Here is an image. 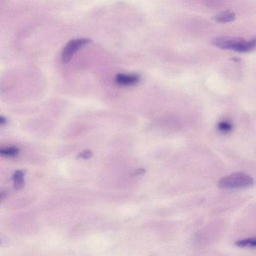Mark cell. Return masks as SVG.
<instances>
[{
    "instance_id": "obj_14",
    "label": "cell",
    "mask_w": 256,
    "mask_h": 256,
    "mask_svg": "<svg viewBox=\"0 0 256 256\" xmlns=\"http://www.w3.org/2000/svg\"><path fill=\"white\" fill-rule=\"evenodd\" d=\"M145 172V170L140 169L136 170L134 173L133 175H138L143 174Z\"/></svg>"
},
{
    "instance_id": "obj_10",
    "label": "cell",
    "mask_w": 256,
    "mask_h": 256,
    "mask_svg": "<svg viewBox=\"0 0 256 256\" xmlns=\"http://www.w3.org/2000/svg\"><path fill=\"white\" fill-rule=\"evenodd\" d=\"M9 245L8 239L0 233V247H6Z\"/></svg>"
},
{
    "instance_id": "obj_15",
    "label": "cell",
    "mask_w": 256,
    "mask_h": 256,
    "mask_svg": "<svg viewBox=\"0 0 256 256\" xmlns=\"http://www.w3.org/2000/svg\"><path fill=\"white\" fill-rule=\"evenodd\" d=\"M232 60H233L235 61H237V60H239V61H240V59L237 58H232Z\"/></svg>"
},
{
    "instance_id": "obj_4",
    "label": "cell",
    "mask_w": 256,
    "mask_h": 256,
    "mask_svg": "<svg viewBox=\"0 0 256 256\" xmlns=\"http://www.w3.org/2000/svg\"><path fill=\"white\" fill-rule=\"evenodd\" d=\"M141 81V76L138 74H119L115 78V82L120 86L128 87L135 85Z\"/></svg>"
},
{
    "instance_id": "obj_3",
    "label": "cell",
    "mask_w": 256,
    "mask_h": 256,
    "mask_svg": "<svg viewBox=\"0 0 256 256\" xmlns=\"http://www.w3.org/2000/svg\"><path fill=\"white\" fill-rule=\"evenodd\" d=\"M88 38L75 39L70 41L64 47L62 52V60L67 63L83 46L89 43Z\"/></svg>"
},
{
    "instance_id": "obj_1",
    "label": "cell",
    "mask_w": 256,
    "mask_h": 256,
    "mask_svg": "<svg viewBox=\"0 0 256 256\" xmlns=\"http://www.w3.org/2000/svg\"><path fill=\"white\" fill-rule=\"evenodd\" d=\"M211 44L222 49L244 53L251 51L255 48L256 39L246 41L241 37L221 36L212 39Z\"/></svg>"
},
{
    "instance_id": "obj_5",
    "label": "cell",
    "mask_w": 256,
    "mask_h": 256,
    "mask_svg": "<svg viewBox=\"0 0 256 256\" xmlns=\"http://www.w3.org/2000/svg\"><path fill=\"white\" fill-rule=\"evenodd\" d=\"M12 180L16 190H20L24 188L25 186V173L24 171L17 170L13 175Z\"/></svg>"
},
{
    "instance_id": "obj_9",
    "label": "cell",
    "mask_w": 256,
    "mask_h": 256,
    "mask_svg": "<svg viewBox=\"0 0 256 256\" xmlns=\"http://www.w3.org/2000/svg\"><path fill=\"white\" fill-rule=\"evenodd\" d=\"M233 129L231 123L228 121H222L218 125V129L223 133H228L230 132Z\"/></svg>"
},
{
    "instance_id": "obj_11",
    "label": "cell",
    "mask_w": 256,
    "mask_h": 256,
    "mask_svg": "<svg viewBox=\"0 0 256 256\" xmlns=\"http://www.w3.org/2000/svg\"><path fill=\"white\" fill-rule=\"evenodd\" d=\"M92 152L90 150H87L80 153L78 156V157L86 159L90 158L92 156Z\"/></svg>"
},
{
    "instance_id": "obj_8",
    "label": "cell",
    "mask_w": 256,
    "mask_h": 256,
    "mask_svg": "<svg viewBox=\"0 0 256 256\" xmlns=\"http://www.w3.org/2000/svg\"><path fill=\"white\" fill-rule=\"evenodd\" d=\"M19 149L16 147H10L0 148V156L14 157L19 153Z\"/></svg>"
},
{
    "instance_id": "obj_2",
    "label": "cell",
    "mask_w": 256,
    "mask_h": 256,
    "mask_svg": "<svg viewBox=\"0 0 256 256\" xmlns=\"http://www.w3.org/2000/svg\"><path fill=\"white\" fill-rule=\"evenodd\" d=\"M254 184L253 179L242 172L232 173L221 178L218 187L222 189H234L247 188Z\"/></svg>"
},
{
    "instance_id": "obj_13",
    "label": "cell",
    "mask_w": 256,
    "mask_h": 256,
    "mask_svg": "<svg viewBox=\"0 0 256 256\" xmlns=\"http://www.w3.org/2000/svg\"><path fill=\"white\" fill-rule=\"evenodd\" d=\"M7 193L5 191L0 192V201L4 199L7 196Z\"/></svg>"
},
{
    "instance_id": "obj_7",
    "label": "cell",
    "mask_w": 256,
    "mask_h": 256,
    "mask_svg": "<svg viewBox=\"0 0 256 256\" xmlns=\"http://www.w3.org/2000/svg\"><path fill=\"white\" fill-rule=\"evenodd\" d=\"M235 245L239 248H254L256 246L255 238L242 239L236 242Z\"/></svg>"
},
{
    "instance_id": "obj_12",
    "label": "cell",
    "mask_w": 256,
    "mask_h": 256,
    "mask_svg": "<svg viewBox=\"0 0 256 256\" xmlns=\"http://www.w3.org/2000/svg\"><path fill=\"white\" fill-rule=\"evenodd\" d=\"M7 122V119L4 116H0V125H3Z\"/></svg>"
},
{
    "instance_id": "obj_6",
    "label": "cell",
    "mask_w": 256,
    "mask_h": 256,
    "mask_svg": "<svg viewBox=\"0 0 256 256\" xmlns=\"http://www.w3.org/2000/svg\"><path fill=\"white\" fill-rule=\"evenodd\" d=\"M236 15L233 12L227 11L214 16L213 19L218 22L225 23L234 21Z\"/></svg>"
}]
</instances>
